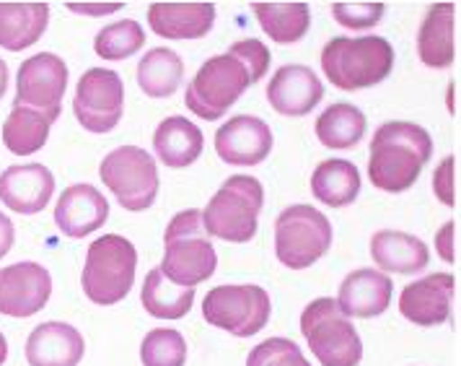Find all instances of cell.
Instances as JSON below:
<instances>
[{
  "label": "cell",
  "mask_w": 461,
  "mask_h": 366,
  "mask_svg": "<svg viewBox=\"0 0 461 366\" xmlns=\"http://www.w3.org/2000/svg\"><path fill=\"white\" fill-rule=\"evenodd\" d=\"M5 88H8V65L5 60H0V99H3Z\"/></svg>",
  "instance_id": "cell-40"
},
{
  "label": "cell",
  "mask_w": 461,
  "mask_h": 366,
  "mask_svg": "<svg viewBox=\"0 0 461 366\" xmlns=\"http://www.w3.org/2000/svg\"><path fill=\"white\" fill-rule=\"evenodd\" d=\"M203 149H205L203 130L179 114L167 117L153 133V151L158 161L171 169H185L194 164L203 156Z\"/></svg>",
  "instance_id": "cell-24"
},
{
  "label": "cell",
  "mask_w": 461,
  "mask_h": 366,
  "mask_svg": "<svg viewBox=\"0 0 461 366\" xmlns=\"http://www.w3.org/2000/svg\"><path fill=\"white\" fill-rule=\"evenodd\" d=\"M273 302L262 286L254 283H229L215 286L203 299L205 323L226 330L233 338H252L270 323Z\"/></svg>",
  "instance_id": "cell-9"
},
{
  "label": "cell",
  "mask_w": 461,
  "mask_h": 366,
  "mask_svg": "<svg viewBox=\"0 0 461 366\" xmlns=\"http://www.w3.org/2000/svg\"><path fill=\"white\" fill-rule=\"evenodd\" d=\"M215 151L233 167H257L273 151V130L254 114H236L215 133Z\"/></svg>",
  "instance_id": "cell-14"
},
{
  "label": "cell",
  "mask_w": 461,
  "mask_h": 366,
  "mask_svg": "<svg viewBox=\"0 0 461 366\" xmlns=\"http://www.w3.org/2000/svg\"><path fill=\"white\" fill-rule=\"evenodd\" d=\"M14 237H16V232H14V221L0 211V258H5V255L11 252V247H14Z\"/></svg>",
  "instance_id": "cell-39"
},
{
  "label": "cell",
  "mask_w": 461,
  "mask_h": 366,
  "mask_svg": "<svg viewBox=\"0 0 461 366\" xmlns=\"http://www.w3.org/2000/svg\"><path fill=\"white\" fill-rule=\"evenodd\" d=\"M332 247L330 218L312 206H291L275 221V255L291 268L303 270L321 260Z\"/></svg>",
  "instance_id": "cell-8"
},
{
  "label": "cell",
  "mask_w": 461,
  "mask_h": 366,
  "mask_svg": "<svg viewBox=\"0 0 461 366\" xmlns=\"http://www.w3.org/2000/svg\"><path fill=\"white\" fill-rule=\"evenodd\" d=\"M262 206H265L262 182L249 174H236L218 188L205 211H200L203 226L210 237L223 242H233V244L252 242Z\"/></svg>",
  "instance_id": "cell-5"
},
{
  "label": "cell",
  "mask_w": 461,
  "mask_h": 366,
  "mask_svg": "<svg viewBox=\"0 0 461 366\" xmlns=\"http://www.w3.org/2000/svg\"><path fill=\"white\" fill-rule=\"evenodd\" d=\"M270 60V50L259 40L230 44L229 52L215 55L200 65L185 94L187 109L208 123L221 120L247 88L265 78Z\"/></svg>",
  "instance_id": "cell-1"
},
{
  "label": "cell",
  "mask_w": 461,
  "mask_h": 366,
  "mask_svg": "<svg viewBox=\"0 0 461 366\" xmlns=\"http://www.w3.org/2000/svg\"><path fill=\"white\" fill-rule=\"evenodd\" d=\"M140 361L143 366H185L187 361V343L179 330L156 327L140 343Z\"/></svg>",
  "instance_id": "cell-33"
},
{
  "label": "cell",
  "mask_w": 461,
  "mask_h": 366,
  "mask_svg": "<svg viewBox=\"0 0 461 366\" xmlns=\"http://www.w3.org/2000/svg\"><path fill=\"white\" fill-rule=\"evenodd\" d=\"M392 294H394V280L386 273L374 268H357L342 280L335 302L345 317L371 320L389 309Z\"/></svg>",
  "instance_id": "cell-17"
},
{
  "label": "cell",
  "mask_w": 461,
  "mask_h": 366,
  "mask_svg": "<svg viewBox=\"0 0 461 366\" xmlns=\"http://www.w3.org/2000/svg\"><path fill=\"white\" fill-rule=\"evenodd\" d=\"M418 55L433 70H446L456 60V5L436 3L418 29Z\"/></svg>",
  "instance_id": "cell-21"
},
{
  "label": "cell",
  "mask_w": 461,
  "mask_h": 366,
  "mask_svg": "<svg viewBox=\"0 0 461 366\" xmlns=\"http://www.w3.org/2000/svg\"><path fill=\"white\" fill-rule=\"evenodd\" d=\"M146 44V32L135 19H122L104 26L96 40H94V52L104 60H125L143 50Z\"/></svg>",
  "instance_id": "cell-32"
},
{
  "label": "cell",
  "mask_w": 461,
  "mask_h": 366,
  "mask_svg": "<svg viewBox=\"0 0 461 366\" xmlns=\"http://www.w3.org/2000/svg\"><path fill=\"white\" fill-rule=\"evenodd\" d=\"M247 366H312L306 361L301 345L291 338H270L254 345L247 356Z\"/></svg>",
  "instance_id": "cell-34"
},
{
  "label": "cell",
  "mask_w": 461,
  "mask_h": 366,
  "mask_svg": "<svg viewBox=\"0 0 461 366\" xmlns=\"http://www.w3.org/2000/svg\"><path fill=\"white\" fill-rule=\"evenodd\" d=\"M363 135H366V114L345 102L327 107V112H321L316 120V138L321 141V146L332 151L353 149L363 141Z\"/></svg>",
  "instance_id": "cell-30"
},
{
  "label": "cell",
  "mask_w": 461,
  "mask_h": 366,
  "mask_svg": "<svg viewBox=\"0 0 461 366\" xmlns=\"http://www.w3.org/2000/svg\"><path fill=\"white\" fill-rule=\"evenodd\" d=\"M433 159V138L425 128L404 120L384 123L371 138L368 177L384 193L399 195L418 182L422 167Z\"/></svg>",
  "instance_id": "cell-2"
},
{
  "label": "cell",
  "mask_w": 461,
  "mask_h": 366,
  "mask_svg": "<svg viewBox=\"0 0 461 366\" xmlns=\"http://www.w3.org/2000/svg\"><path fill=\"white\" fill-rule=\"evenodd\" d=\"M5 359H8V341H5V335L0 333V366L5 364Z\"/></svg>",
  "instance_id": "cell-41"
},
{
  "label": "cell",
  "mask_w": 461,
  "mask_h": 366,
  "mask_svg": "<svg viewBox=\"0 0 461 366\" xmlns=\"http://www.w3.org/2000/svg\"><path fill=\"white\" fill-rule=\"evenodd\" d=\"M312 193L330 208H345L360 193V172L348 159H327L312 174Z\"/></svg>",
  "instance_id": "cell-26"
},
{
  "label": "cell",
  "mask_w": 461,
  "mask_h": 366,
  "mask_svg": "<svg viewBox=\"0 0 461 366\" xmlns=\"http://www.w3.org/2000/svg\"><path fill=\"white\" fill-rule=\"evenodd\" d=\"M99 177L125 211H146L158 195V169L146 149L120 146L106 153Z\"/></svg>",
  "instance_id": "cell-10"
},
{
  "label": "cell",
  "mask_w": 461,
  "mask_h": 366,
  "mask_svg": "<svg viewBox=\"0 0 461 366\" xmlns=\"http://www.w3.org/2000/svg\"><path fill=\"white\" fill-rule=\"evenodd\" d=\"M140 302L148 315L156 320H182L185 315H189V309L194 304V288H179V286L168 283L158 268H153V270H148L146 280H143Z\"/></svg>",
  "instance_id": "cell-28"
},
{
  "label": "cell",
  "mask_w": 461,
  "mask_h": 366,
  "mask_svg": "<svg viewBox=\"0 0 461 366\" xmlns=\"http://www.w3.org/2000/svg\"><path fill=\"white\" fill-rule=\"evenodd\" d=\"M125 8L122 3H68V11L81 14V16H109Z\"/></svg>",
  "instance_id": "cell-38"
},
{
  "label": "cell",
  "mask_w": 461,
  "mask_h": 366,
  "mask_svg": "<svg viewBox=\"0 0 461 366\" xmlns=\"http://www.w3.org/2000/svg\"><path fill=\"white\" fill-rule=\"evenodd\" d=\"M148 23L167 40H200L215 23L212 3H153L148 5Z\"/></svg>",
  "instance_id": "cell-22"
},
{
  "label": "cell",
  "mask_w": 461,
  "mask_h": 366,
  "mask_svg": "<svg viewBox=\"0 0 461 366\" xmlns=\"http://www.w3.org/2000/svg\"><path fill=\"white\" fill-rule=\"evenodd\" d=\"M433 193L443 206H456V156H446L433 172Z\"/></svg>",
  "instance_id": "cell-36"
},
{
  "label": "cell",
  "mask_w": 461,
  "mask_h": 366,
  "mask_svg": "<svg viewBox=\"0 0 461 366\" xmlns=\"http://www.w3.org/2000/svg\"><path fill=\"white\" fill-rule=\"evenodd\" d=\"M50 128H52V120L44 117L42 112L14 105L11 114L3 123V143L11 153L29 156V153L40 151L47 143Z\"/></svg>",
  "instance_id": "cell-31"
},
{
  "label": "cell",
  "mask_w": 461,
  "mask_h": 366,
  "mask_svg": "<svg viewBox=\"0 0 461 366\" xmlns=\"http://www.w3.org/2000/svg\"><path fill=\"white\" fill-rule=\"evenodd\" d=\"M135 268H138V250L130 239L120 234L94 239L86 252L84 276H81L84 294L99 307L122 302L135 283Z\"/></svg>",
  "instance_id": "cell-6"
},
{
  "label": "cell",
  "mask_w": 461,
  "mask_h": 366,
  "mask_svg": "<svg viewBox=\"0 0 461 366\" xmlns=\"http://www.w3.org/2000/svg\"><path fill=\"white\" fill-rule=\"evenodd\" d=\"M436 252L443 262H456V221H446L436 234Z\"/></svg>",
  "instance_id": "cell-37"
},
{
  "label": "cell",
  "mask_w": 461,
  "mask_h": 366,
  "mask_svg": "<svg viewBox=\"0 0 461 366\" xmlns=\"http://www.w3.org/2000/svg\"><path fill=\"white\" fill-rule=\"evenodd\" d=\"M52 195L55 177L44 164H16L0 174V200L16 214H42Z\"/></svg>",
  "instance_id": "cell-18"
},
{
  "label": "cell",
  "mask_w": 461,
  "mask_h": 366,
  "mask_svg": "<svg viewBox=\"0 0 461 366\" xmlns=\"http://www.w3.org/2000/svg\"><path fill=\"white\" fill-rule=\"evenodd\" d=\"M109 218V203L94 185H70L55 206V226L65 237L84 239L99 232Z\"/></svg>",
  "instance_id": "cell-19"
},
{
  "label": "cell",
  "mask_w": 461,
  "mask_h": 366,
  "mask_svg": "<svg viewBox=\"0 0 461 366\" xmlns=\"http://www.w3.org/2000/svg\"><path fill=\"white\" fill-rule=\"evenodd\" d=\"M371 258L381 268V273L412 276L428 268L430 250L422 239L407 232L381 229L371 237Z\"/></svg>",
  "instance_id": "cell-23"
},
{
  "label": "cell",
  "mask_w": 461,
  "mask_h": 366,
  "mask_svg": "<svg viewBox=\"0 0 461 366\" xmlns=\"http://www.w3.org/2000/svg\"><path fill=\"white\" fill-rule=\"evenodd\" d=\"M384 3H335L332 5V16L339 26L345 29H374L384 19Z\"/></svg>",
  "instance_id": "cell-35"
},
{
  "label": "cell",
  "mask_w": 461,
  "mask_h": 366,
  "mask_svg": "<svg viewBox=\"0 0 461 366\" xmlns=\"http://www.w3.org/2000/svg\"><path fill=\"white\" fill-rule=\"evenodd\" d=\"M65 88H68V65L52 52H40L23 60L19 68L14 105L37 109L55 123L63 112Z\"/></svg>",
  "instance_id": "cell-12"
},
{
  "label": "cell",
  "mask_w": 461,
  "mask_h": 366,
  "mask_svg": "<svg viewBox=\"0 0 461 366\" xmlns=\"http://www.w3.org/2000/svg\"><path fill=\"white\" fill-rule=\"evenodd\" d=\"M50 23L47 3H0V47L22 52L42 40Z\"/></svg>",
  "instance_id": "cell-25"
},
{
  "label": "cell",
  "mask_w": 461,
  "mask_h": 366,
  "mask_svg": "<svg viewBox=\"0 0 461 366\" xmlns=\"http://www.w3.org/2000/svg\"><path fill=\"white\" fill-rule=\"evenodd\" d=\"M84 351L81 330L68 323H42L26 338L29 366H78Z\"/></svg>",
  "instance_id": "cell-20"
},
{
  "label": "cell",
  "mask_w": 461,
  "mask_h": 366,
  "mask_svg": "<svg viewBox=\"0 0 461 366\" xmlns=\"http://www.w3.org/2000/svg\"><path fill=\"white\" fill-rule=\"evenodd\" d=\"M324 99V84L309 65H283L267 84V102L277 114L303 117Z\"/></svg>",
  "instance_id": "cell-16"
},
{
  "label": "cell",
  "mask_w": 461,
  "mask_h": 366,
  "mask_svg": "<svg viewBox=\"0 0 461 366\" xmlns=\"http://www.w3.org/2000/svg\"><path fill=\"white\" fill-rule=\"evenodd\" d=\"M52 297V276L40 262H16L0 268V315L26 320L42 312Z\"/></svg>",
  "instance_id": "cell-13"
},
{
  "label": "cell",
  "mask_w": 461,
  "mask_h": 366,
  "mask_svg": "<svg viewBox=\"0 0 461 366\" xmlns=\"http://www.w3.org/2000/svg\"><path fill=\"white\" fill-rule=\"evenodd\" d=\"M73 112L81 128L104 135L120 125L125 112V84L109 68H88L78 78Z\"/></svg>",
  "instance_id": "cell-11"
},
{
  "label": "cell",
  "mask_w": 461,
  "mask_h": 366,
  "mask_svg": "<svg viewBox=\"0 0 461 366\" xmlns=\"http://www.w3.org/2000/svg\"><path fill=\"white\" fill-rule=\"evenodd\" d=\"M254 16L262 32L277 44H294L306 37L312 11L306 3H254Z\"/></svg>",
  "instance_id": "cell-27"
},
{
  "label": "cell",
  "mask_w": 461,
  "mask_h": 366,
  "mask_svg": "<svg viewBox=\"0 0 461 366\" xmlns=\"http://www.w3.org/2000/svg\"><path fill=\"white\" fill-rule=\"evenodd\" d=\"M218 268V252L203 226V214L187 208L168 221L164 232V260L161 273L179 288H194L197 283L212 279Z\"/></svg>",
  "instance_id": "cell-3"
},
{
  "label": "cell",
  "mask_w": 461,
  "mask_h": 366,
  "mask_svg": "<svg viewBox=\"0 0 461 366\" xmlns=\"http://www.w3.org/2000/svg\"><path fill=\"white\" fill-rule=\"evenodd\" d=\"M182 76H185V63L168 47L148 50L143 60L138 63V87L153 99L171 96L182 84Z\"/></svg>",
  "instance_id": "cell-29"
},
{
  "label": "cell",
  "mask_w": 461,
  "mask_h": 366,
  "mask_svg": "<svg viewBox=\"0 0 461 366\" xmlns=\"http://www.w3.org/2000/svg\"><path fill=\"white\" fill-rule=\"evenodd\" d=\"M394 68V50L384 37H335L321 50V70L339 91L381 84Z\"/></svg>",
  "instance_id": "cell-4"
},
{
  "label": "cell",
  "mask_w": 461,
  "mask_h": 366,
  "mask_svg": "<svg viewBox=\"0 0 461 366\" xmlns=\"http://www.w3.org/2000/svg\"><path fill=\"white\" fill-rule=\"evenodd\" d=\"M301 333L321 366H357L363 359V341L356 325L330 297H319L303 309Z\"/></svg>",
  "instance_id": "cell-7"
},
{
  "label": "cell",
  "mask_w": 461,
  "mask_h": 366,
  "mask_svg": "<svg viewBox=\"0 0 461 366\" xmlns=\"http://www.w3.org/2000/svg\"><path fill=\"white\" fill-rule=\"evenodd\" d=\"M456 279L451 273H433L402 288L399 312L420 327H436L451 317Z\"/></svg>",
  "instance_id": "cell-15"
}]
</instances>
